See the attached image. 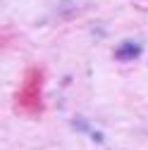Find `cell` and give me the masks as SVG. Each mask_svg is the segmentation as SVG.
<instances>
[{
  "label": "cell",
  "instance_id": "6da1fadb",
  "mask_svg": "<svg viewBox=\"0 0 148 150\" xmlns=\"http://www.w3.org/2000/svg\"><path fill=\"white\" fill-rule=\"evenodd\" d=\"M19 105L29 112H38L41 107V69H31L22 83V91L17 93Z\"/></svg>",
  "mask_w": 148,
  "mask_h": 150
}]
</instances>
